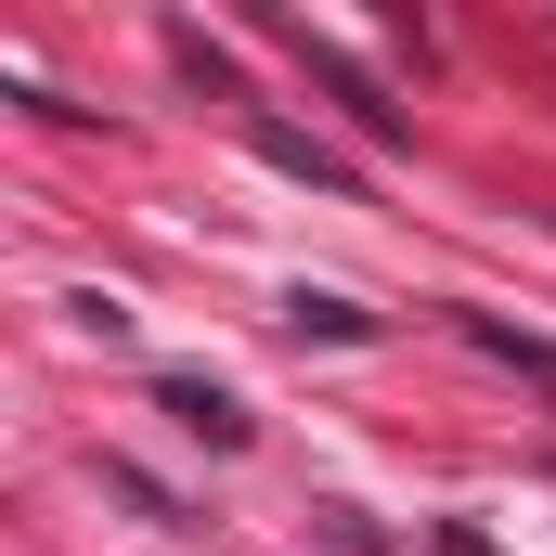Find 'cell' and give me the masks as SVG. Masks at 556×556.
I'll use <instances>...</instances> for the list:
<instances>
[{
	"mask_svg": "<svg viewBox=\"0 0 556 556\" xmlns=\"http://www.w3.org/2000/svg\"><path fill=\"white\" fill-rule=\"evenodd\" d=\"M285 39H298V52H311V78H324V91H337V104H350V117H363V130H376V142H402V104H389V91H376V78H363V65H350V52H324V39H311V26H298V13H285Z\"/></svg>",
	"mask_w": 556,
	"mask_h": 556,
	"instance_id": "6da1fadb",
	"label": "cell"
},
{
	"mask_svg": "<svg viewBox=\"0 0 556 556\" xmlns=\"http://www.w3.org/2000/svg\"><path fill=\"white\" fill-rule=\"evenodd\" d=\"M155 402L194 427L207 453H247V415H233V389H207V376H155Z\"/></svg>",
	"mask_w": 556,
	"mask_h": 556,
	"instance_id": "7a4b0ae2",
	"label": "cell"
},
{
	"mask_svg": "<svg viewBox=\"0 0 556 556\" xmlns=\"http://www.w3.org/2000/svg\"><path fill=\"white\" fill-rule=\"evenodd\" d=\"M247 142L273 155L285 181H324V194H350V155H324V142H311V130H285V117H260V130H247Z\"/></svg>",
	"mask_w": 556,
	"mask_h": 556,
	"instance_id": "3957f363",
	"label": "cell"
},
{
	"mask_svg": "<svg viewBox=\"0 0 556 556\" xmlns=\"http://www.w3.org/2000/svg\"><path fill=\"white\" fill-rule=\"evenodd\" d=\"M466 337H479V350H492V363H518V376H531V389H556V337H518V324H505V311H466Z\"/></svg>",
	"mask_w": 556,
	"mask_h": 556,
	"instance_id": "277c9868",
	"label": "cell"
},
{
	"mask_svg": "<svg viewBox=\"0 0 556 556\" xmlns=\"http://www.w3.org/2000/svg\"><path fill=\"white\" fill-rule=\"evenodd\" d=\"M285 324H298V337H376V311H363V298H311V285H298V311H285Z\"/></svg>",
	"mask_w": 556,
	"mask_h": 556,
	"instance_id": "5b68a950",
	"label": "cell"
}]
</instances>
